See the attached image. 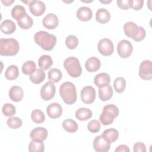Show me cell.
Returning a JSON list of instances; mask_svg holds the SVG:
<instances>
[{"label": "cell", "mask_w": 152, "mask_h": 152, "mask_svg": "<svg viewBox=\"0 0 152 152\" xmlns=\"http://www.w3.org/2000/svg\"><path fill=\"white\" fill-rule=\"evenodd\" d=\"M34 40L37 45L47 51L52 50L56 43V36L45 31H39L36 33Z\"/></svg>", "instance_id": "cell-1"}, {"label": "cell", "mask_w": 152, "mask_h": 152, "mask_svg": "<svg viewBox=\"0 0 152 152\" xmlns=\"http://www.w3.org/2000/svg\"><path fill=\"white\" fill-rule=\"evenodd\" d=\"M125 34L132 39L135 42H140L144 39L146 36L145 29L141 26H138L132 21L126 22L124 26Z\"/></svg>", "instance_id": "cell-2"}, {"label": "cell", "mask_w": 152, "mask_h": 152, "mask_svg": "<svg viewBox=\"0 0 152 152\" xmlns=\"http://www.w3.org/2000/svg\"><path fill=\"white\" fill-rule=\"evenodd\" d=\"M59 94L66 104H72L77 100L76 88L74 84L71 82H64L61 85Z\"/></svg>", "instance_id": "cell-3"}, {"label": "cell", "mask_w": 152, "mask_h": 152, "mask_svg": "<svg viewBox=\"0 0 152 152\" xmlns=\"http://www.w3.org/2000/svg\"><path fill=\"white\" fill-rule=\"evenodd\" d=\"M20 50V45L15 39H0V54L2 56H14Z\"/></svg>", "instance_id": "cell-4"}, {"label": "cell", "mask_w": 152, "mask_h": 152, "mask_svg": "<svg viewBox=\"0 0 152 152\" xmlns=\"http://www.w3.org/2000/svg\"><path fill=\"white\" fill-rule=\"evenodd\" d=\"M119 113L118 107L113 104H109L104 106L103 108V112L100 115L99 119L100 122L105 126L110 125L113 123L115 118Z\"/></svg>", "instance_id": "cell-5"}, {"label": "cell", "mask_w": 152, "mask_h": 152, "mask_svg": "<svg viewBox=\"0 0 152 152\" xmlns=\"http://www.w3.org/2000/svg\"><path fill=\"white\" fill-rule=\"evenodd\" d=\"M64 66L71 77H79L82 73L80 61L76 57L70 56L66 58L64 62Z\"/></svg>", "instance_id": "cell-6"}, {"label": "cell", "mask_w": 152, "mask_h": 152, "mask_svg": "<svg viewBox=\"0 0 152 152\" xmlns=\"http://www.w3.org/2000/svg\"><path fill=\"white\" fill-rule=\"evenodd\" d=\"M133 50L131 43L128 40H121L117 45V51L119 56L122 58H128L131 56Z\"/></svg>", "instance_id": "cell-7"}, {"label": "cell", "mask_w": 152, "mask_h": 152, "mask_svg": "<svg viewBox=\"0 0 152 152\" xmlns=\"http://www.w3.org/2000/svg\"><path fill=\"white\" fill-rule=\"evenodd\" d=\"M97 49L99 53L102 55L106 56H110L114 51L113 42L109 39H102L98 42Z\"/></svg>", "instance_id": "cell-8"}, {"label": "cell", "mask_w": 152, "mask_h": 152, "mask_svg": "<svg viewBox=\"0 0 152 152\" xmlns=\"http://www.w3.org/2000/svg\"><path fill=\"white\" fill-rule=\"evenodd\" d=\"M56 87L53 83L51 81L46 82L40 89V96L43 100L48 101L55 96Z\"/></svg>", "instance_id": "cell-9"}, {"label": "cell", "mask_w": 152, "mask_h": 152, "mask_svg": "<svg viewBox=\"0 0 152 152\" xmlns=\"http://www.w3.org/2000/svg\"><path fill=\"white\" fill-rule=\"evenodd\" d=\"M110 144L111 143L102 135L97 136L93 142V148L97 152H107L109 151Z\"/></svg>", "instance_id": "cell-10"}, {"label": "cell", "mask_w": 152, "mask_h": 152, "mask_svg": "<svg viewBox=\"0 0 152 152\" xmlns=\"http://www.w3.org/2000/svg\"><path fill=\"white\" fill-rule=\"evenodd\" d=\"M138 75L144 80H150L152 78V64L150 60H144L140 65Z\"/></svg>", "instance_id": "cell-11"}, {"label": "cell", "mask_w": 152, "mask_h": 152, "mask_svg": "<svg viewBox=\"0 0 152 152\" xmlns=\"http://www.w3.org/2000/svg\"><path fill=\"white\" fill-rule=\"evenodd\" d=\"M81 98L83 103L91 104L94 102L96 98V90L90 86L84 87L81 91Z\"/></svg>", "instance_id": "cell-12"}, {"label": "cell", "mask_w": 152, "mask_h": 152, "mask_svg": "<svg viewBox=\"0 0 152 152\" xmlns=\"http://www.w3.org/2000/svg\"><path fill=\"white\" fill-rule=\"evenodd\" d=\"M48 131L43 127H37L32 129L30 133V138L33 141L43 142L48 137Z\"/></svg>", "instance_id": "cell-13"}, {"label": "cell", "mask_w": 152, "mask_h": 152, "mask_svg": "<svg viewBox=\"0 0 152 152\" xmlns=\"http://www.w3.org/2000/svg\"><path fill=\"white\" fill-rule=\"evenodd\" d=\"M29 10L33 15L41 16L46 11V5L41 1L33 0L29 4Z\"/></svg>", "instance_id": "cell-14"}, {"label": "cell", "mask_w": 152, "mask_h": 152, "mask_svg": "<svg viewBox=\"0 0 152 152\" xmlns=\"http://www.w3.org/2000/svg\"><path fill=\"white\" fill-rule=\"evenodd\" d=\"M43 25L48 29H55L59 24L58 17L53 13L48 14L42 20Z\"/></svg>", "instance_id": "cell-15"}, {"label": "cell", "mask_w": 152, "mask_h": 152, "mask_svg": "<svg viewBox=\"0 0 152 152\" xmlns=\"http://www.w3.org/2000/svg\"><path fill=\"white\" fill-rule=\"evenodd\" d=\"M48 115L52 119L59 118L62 113V108L58 103H52L49 104L46 108Z\"/></svg>", "instance_id": "cell-16"}, {"label": "cell", "mask_w": 152, "mask_h": 152, "mask_svg": "<svg viewBox=\"0 0 152 152\" xmlns=\"http://www.w3.org/2000/svg\"><path fill=\"white\" fill-rule=\"evenodd\" d=\"M113 96V90L109 84L102 86L99 88V97L103 101L110 100Z\"/></svg>", "instance_id": "cell-17"}, {"label": "cell", "mask_w": 152, "mask_h": 152, "mask_svg": "<svg viewBox=\"0 0 152 152\" xmlns=\"http://www.w3.org/2000/svg\"><path fill=\"white\" fill-rule=\"evenodd\" d=\"M77 17L81 21H88L90 20L93 16L91 10L87 7H81L77 11Z\"/></svg>", "instance_id": "cell-18"}, {"label": "cell", "mask_w": 152, "mask_h": 152, "mask_svg": "<svg viewBox=\"0 0 152 152\" xmlns=\"http://www.w3.org/2000/svg\"><path fill=\"white\" fill-rule=\"evenodd\" d=\"M100 60L94 56L89 58L85 63L86 69L90 72H94L98 71L100 68Z\"/></svg>", "instance_id": "cell-19"}, {"label": "cell", "mask_w": 152, "mask_h": 152, "mask_svg": "<svg viewBox=\"0 0 152 152\" xmlns=\"http://www.w3.org/2000/svg\"><path fill=\"white\" fill-rule=\"evenodd\" d=\"M8 94L12 101L14 102H18L23 99V90L21 87L14 86L10 89Z\"/></svg>", "instance_id": "cell-20"}, {"label": "cell", "mask_w": 152, "mask_h": 152, "mask_svg": "<svg viewBox=\"0 0 152 152\" xmlns=\"http://www.w3.org/2000/svg\"><path fill=\"white\" fill-rule=\"evenodd\" d=\"M1 30L5 34H11L16 30V25L14 22L11 20H5L0 26Z\"/></svg>", "instance_id": "cell-21"}, {"label": "cell", "mask_w": 152, "mask_h": 152, "mask_svg": "<svg viewBox=\"0 0 152 152\" xmlns=\"http://www.w3.org/2000/svg\"><path fill=\"white\" fill-rule=\"evenodd\" d=\"M110 14L107 10L105 8H100L97 10L96 13V20L100 24H106L109 21Z\"/></svg>", "instance_id": "cell-22"}, {"label": "cell", "mask_w": 152, "mask_h": 152, "mask_svg": "<svg viewBox=\"0 0 152 152\" xmlns=\"http://www.w3.org/2000/svg\"><path fill=\"white\" fill-rule=\"evenodd\" d=\"M110 82V77L109 75L106 72L98 74L94 78V83L98 87L109 84Z\"/></svg>", "instance_id": "cell-23"}, {"label": "cell", "mask_w": 152, "mask_h": 152, "mask_svg": "<svg viewBox=\"0 0 152 152\" xmlns=\"http://www.w3.org/2000/svg\"><path fill=\"white\" fill-rule=\"evenodd\" d=\"M45 72L41 68H37L33 73L30 75V81L36 84H40L45 79Z\"/></svg>", "instance_id": "cell-24"}, {"label": "cell", "mask_w": 152, "mask_h": 152, "mask_svg": "<svg viewBox=\"0 0 152 152\" xmlns=\"http://www.w3.org/2000/svg\"><path fill=\"white\" fill-rule=\"evenodd\" d=\"M93 115L92 111L89 109L88 108L86 107H81L77 109V110L75 112V116L77 119H78L79 121H87L90 118H91Z\"/></svg>", "instance_id": "cell-25"}, {"label": "cell", "mask_w": 152, "mask_h": 152, "mask_svg": "<svg viewBox=\"0 0 152 152\" xmlns=\"http://www.w3.org/2000/svg\"><path fill=\"white\" fill-rule=\"evenodd\" d=\"M52 65L53 60L49 55H42L38 60V65L39 68L43 70H48Z\"/></svg>", "instance_id": "cell-26"}, {"label": "cell", "mask_w": 152, "mask_h": 152, "mask_svg": "<svg viewBox=\"0 0 152 152\" xmlns=\"http://www.w3.org/2000/svg\"><path fill=\"white\" fill-rule=\"evenodd\" d=\"M26 11L24 7L20 5H17L14 6L11 10V15L17 21L21 20L26 14Z\"/></svg>", "instance_id": "cell-27"}, {"label": "cell", "mask_w": 152, "mask_h": 152, "mask_svg": "<svg viewBox=\"0 0 152 152\" xmlns=\"http://www.w3.org/2000/svg\"><path fill=\"white\" fill-rule=\"evenodd\" d=\"M19 75V71L17 65H11L6 69L5 77L8 80H14L17 78Z\"/></svg>", "instance_id": "cell-28"}, {"label": "cell", "mask_w": 152, "mask_h": 152, "mask_svg": "<svg viewBox=\"0 0 152 152\" xmlns=\"http://www.w3.org/2000/svg\"><path fill=\"white\" fill-rule=\"evenodd\" d=\"M63 128L68 132L74 133L75 132L78 128L77 123L71 119H67L63 121L62 122Z\"/></svg>", "instance_id": "cell-29"}, {"label": "cell", "mask_w": 152, "mask_h": 152, "mask_svg": "<svg viewBox=\"0 0 152 152\" xmlns=\"http://www.w3.org/2000/svg\"><path fill=\"white\" fill-rule=\"evenodd\" d=\"M102 135L110 143L115 141L119 137V132L118 130L114 128H109L103 132Z\"/></svg>", "instance_id": "cell-30"}, {"label": "cell", "mask_w": 152, "mask_h": 152, "mask_svg": "<svg viewBox=\"0 0 152 152\" xmlns=\"http://www.w3.org/2000/svg\"><path fill=\"white\" fill-rule=\"evenodd\" d=\"M126 85V80L122 77H117L115 78L113 82L114 90L119 93H121L124 91Z\"/></svg>", "instance_id": "cell-31"}, {"label": "cell", "mask_w": 152, "mask_h": 152, "mask_svg": "<svg viewBox=\"0 0 152 152\" xmlns=\"http://www.w3.org/2000/svg\"><path fill=\"white\" fill-rule=\"evenodd\" d=\"M17 24L21 28L27 30L32 27L33 20L27 14H26L24 17L17 21Z\"/></svg>", "instance_id": "cell-32"}, {"label": "cell", "mask_w": 152, "mask_h": 152, "mask_svg": "<svg viewBox=\"0 0 152 152\" xmlns=\"http://www.w3.org/2000/svg\"><path fill=\"white\" fill-rule=\"evenodd\" d=\"M21 69L24 74L30 75L36 69V64L33 61H27L23 64Z\"/></svg>", "instance_id": "cell-33"}, {"label": "cell", "mask_w": 152, "mask_h": 152, "mask_svg": "<svg viewBox=\"0 0 152 152\" xmlns=\"http://www.w3.org/2000/svg\"><path fill=\"white\" fill-rule=\"evenodd\" d=\"M48 79L53 83H55L59 82L62 77V74L61 71L57 68H52L50 69L48 71Z\"/></svg>", "instance_id": "cell-34"}, {"label": "cell", "mask_w": 152, "mask_h": 152, "mask_svg": "<svg viewBox=\"0 0 152 152\" xmlns=\"http://www.w3.org/2000/svg\"><path fill=\"white\" fill-rule=\"evenodd\" d=\"M31 120L36 124L43 123L45 120V116L43 112L40 109H34L31 113Z\"/></svg>", "instance_id": "cell-35"}, {"label": "cell", "mask_w": 152, "mask_h": 152, "mask_svg": "<svg viewBox=\"0 0 152 152\" xmlns=\"http://www.w3.org/2000/svg\"><path fill=\"white\" fill-rule=\"evenodd\" d=\"M30 152H43L45 150V145L43 142L31 141L28 145Z\"/></svg>", "instance_id": "cell-36"}, {"label": "cell", "mask_w": 152, "mask_h": 152, "mask_svg": "<svg viewBox=\"0 0 152 152\" xmlns=\"http://www.w3.org/2000/svg\"><path fill=\"white\" fill-rule=\"evenodd\" d=\"M2 113L7 117H11L15 114L16 109L15 107L11 103H5L2 108Z\"/></svg>", "instance_id": "cell-37"}, {"label": "cell", "mask_w": 152, "mask_h": 152, "mask_svg": "<svg viewBox=\"0 0 152 152\" xmlns=\"http://www.w3.org/2000/svg\"><path fill=\"white\" fill-rule=\"evenodd\" d=\"M8 126L13 129H18L23 125L22 120L18 117H10L7 121Z\"/></svg>", "instance_id": "cell-38"}, {"label": "cell", "mask_w": 152, "mask_h": 152, "mask_svg": "<svg viewBox=\"0 0 152 152\" xmlns=\"http://www.w3.org/2000/svg\"><path fill=\"white\" fill-rule=\"evenodd\" d=\"M65 45L69 49H74L78 45V39L74 35H69L65 39Z\"/></svg>", "instance_id": "cell-39"}, {"label": "cell", "mask_w": 152, "mask_h": 152, "mask_svg": "<svg viewBox=\"0 0 152 152\" xmlns=\"http://www.w3.org/2000/svg\"><path fill=\"white\" fill-rule=\"evenodd\" d=\"M100 124L99 121L93 119L90 121L87 125L88 130L91 133H97L100 129Z\"/></svg>", "instance_id": "cell-40"}, {"label": "cell", "mask_w": 152, "mask_h": 152, "mask_svg": "<svg viewBox=\"0 0 152 152\" xmlns=\"http://www.w3.org/2000/svg\"><path fill=\"white\" fill-rule=\"evenodd\" d=\"M116 3L118 7L122 10H126L131 8V0H118L116 1Z\"/></svg>", "instance_id": "cell-41"}, {"label": "cell", "mask_w": 152, "mask_h": 152, "mask_svg": "<svg viewBox=\"0 0 152 152\" xmlns=\"http://www.w3.org/2000/svg\"><path fill=\"white\" fill-rule=\"evenodd\" d=\"M143 0H131V8L135 11H138L141 9L143 7Z\"/></svg>", "instance_id": "cell-42"}, {"label": "cell", "mask_w": 152, "mask_h": 152, "mask_svg": "<svg viewBox=\"0 0 152 152\" xmlns=\"http://www.w3.org/2000/svg\"><path fill=\"white\" fill-rule=\"evenodd\" d=\"M133 151L134 152H145V145L142 142H135L133 146Z\"/></svg>", "instance_id": "cell-43"}, {"label": "cell", "mask_w": 152, "mask_h": 152, "mask_svg": "<svg viewBox=\"0 0 152 152\" xmlns=\"http://www.w3.org/2000/svg\"><path fill=\"white\" fill-rule=\"evenodd\" d=\"M115 151V152H129L130 150L126 145L121 144L116 147Z\"/></svg>", "instance_id": "cell-44"}, {"label": "cell", "mask_w": 152, "mask_h": 152, "mask_svg": "<svg viewBox=\"0 0 152 152\" xmlns=\"http://www.w3.org/2000/svg\"><path fill=\"white\" fill-rule=\"evenodd\" d=\"M14 2V0H5V1H2V3L5 5V6H10L11 5L13 2Z\"/></svg>", "instance_id": "cell-45"}, {"label": "cell", "mask_w": 152, "mask_h": 152, "mask_svg": "<svg viewBox=\"0 0 152 152\" xmlns=\"http://www.w3.org/2000/svg\"><path fill=\"white\" fill-rule=\"evenodd\" d=\"M99 2L103 3V4H109L112 2V0H106V1H102V0H99Z\"/></svg>", "instance_id": "cell-46"}, {"label": "cell", "mask_w": 152, "mask_h": 152, "mask_svg": "<svg viewBox=\"0 0 152 152\" xmlns=\"http://www.w3.org/2000/svg\"><path fill=\"white\" fill-rule=\"evenodd\" d=\"M22 1L23 2L26 4L27 5H29V4L31 3V1Z\"/></svg>", "instance_id": "cell-47"}, {"label": "cell", "mask_w": 152, "mask_h": 152, "mask_svg": "<svg viewBox=\"0 0 152 152\" xmlns=\"http://www.w3.org/2000/svg\"><path fill=\"white\" fill-rule=\"evenodd\" d=\"M82 2H93V1H83V0H81Z\"/></svg>", "instance_id": "cell-48"}]
</instances>
